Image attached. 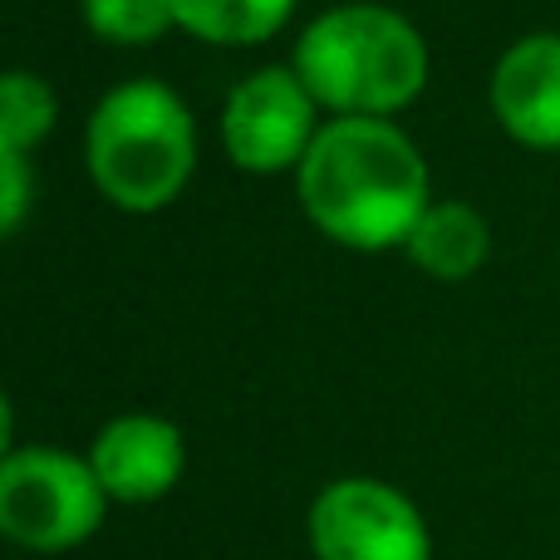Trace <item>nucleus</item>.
<instances>
[{
  "label": "nucleus",
  "mask_w": 560,
  "mask_h": 560,
  "mask_svg": "<svg viewBox=\"0 0 560 560\" xmlns=\"http://www.w3.org/2000/svg\"><path fill=\"white\" fill-rule=\"evenodd\" d=\"M295 202L345 252H404L433 207V167L394 118H325L295 167Z\"/></svg>",
  "instance_id": "f257e3e1"
},
{
  "label": "nucleus",
  "mask_w": 560,
  "mask_h": 560,
  "mask_svg": "<svg viewBox=\"0 0 560 560\" xmlns=\"http://www.w3.org/2000/svg\"><path fill=\"white\" fill-rule=\"evenodd\" d=\"M290 69L329 118H394L423 98L433 49L404 10L345 0L300 25Z\"/></svg>",
  "instance_id": "f03ea898"
},
{
  "label": "nucleus",
  "mask_w": 560,
  "mask_h": 560,
  "mask_svg": "<svg viewBox=\"0 0 560 560\" xmlns=\"http://www.w3.org/2000/svg\"><path fill=\"white\" fill-rule=\"evenodd\" d=\"M84 173L128 217L167 212L197 173V118L163 79L104 89L84 124Z\"/></svg>",
  "instance_id": "7ed1b4c3"
},
{
  "label": "nucleus",
  "mask_w": 560,
  "mask_h": 560,
  "mask_svg": "<svg viewBox=\"0 0 560 560\" xmlns=\"http://www.w3.org/2000/svg\"><path fill=\"white\" fill-rule=\"evenodd\" d=\"M108 497L89 457L30 443L0 457V541L35 556L84 546L104 526Z\"/></svg>",
  "instance_id": "20e7f679"
},
{
  "label": "nucleus",
  "mask_w": 560,
  "mask_h": 560,
  "mask_svg": "<svg viewBox=\"0 0 560 560\" xmlns=\"http://www.w3.org/2000/svg\"><path fill=\"white\" fill-rule=\"evenodd\" d=\"M315 560H433L428 516L384 477H335L305 516Z\"/></svg>",
  "instance_id": "39448f33"
},
{
  "label": "nucleus",
  "mask_w": 560,
  "mask_h": 560,
  "mask_svg": "<svg viewBox=\"0 0 560 560\" xmlns=\"http://www.w3.org/2000/svg\"><path fill=\"white\" fill-rule=\"evenodd\" d=\"M319 128H325V108L290 65H261L242 74L226 89L222 118H217L232 167L252 177H295Z\"/></svg>",
  "instance_id": "423d86ee"
},
{
  "label": "nucleus",
  "mask_w": 560,
  "mask_h": 560,
  "mask_svg": "<svg viewBox=\"0 0 560 560\" xmlns=\"http://www.w3.org/2000/svg\"><path fill=\"white\" fill-rule=\"evenodd\" d=\"M89 467L108 502L118 506H153L183 482L187 472V438L163 413H118L89 443Z\"/></svg>",
  "instance_id": "0eeeda50"
},
{
  "label": "nucleus",
  "mask_w": 560,
  "mask_h": 560,
  "mask_svg": "<svg viewBox=\"0 0 560 560\" xmlns=\"http://www.w3.org/2000/svg\"><path fill=\"white\" fill-rule=\"evenodd\" d=\"M487 104L502 133L536 153L560 148V35L532 30L512 39L487 79Z\"/></svg>",
  "instance_id": "6e6552de"
},
{
  "label": "nucleus",
  "mask_w": 560,
  "mask_h": 560,
  "mask_svg": "<svg viewBox=\"0 0 560 560\" xmlns=\"http://www.w3.org/2000/svg\"><path fill=\"white\" fill-rule=\"evenodd\" d=\"M404 256L428 280H447V285L472 280L492 256V222L472 202L433 197V207L418 217L413 236L404 242Z\"/></svg>",
  "instance_id": "1a4fd4ad"
},
{
  "label": "nucleus",
  "mask_w": 560,
  "mask_h": 560,
  "mask_svg": "<svg viewBox=\"0 0 560 560\" xmlns=\"http://www.w3.org/2000/svg\"><path fill=\"white\" fill-rule=\"evenodd\" d=\"M300 0H177V30L212 49H252L295 20Z\"/></svg>",
  "instance_id": "9d476101"
},
{
  "label": "nucleus",
  "mask_w": 560,
  "mask_h": 560,
  "mask_svg": "<svg viewBox=\"0 0 560 560\" xmlns=\"http://www.w3.org/2000/svg\"><path fill=\"white\" fill-rule=\"evenodd\" d=\"M59 128V94L35 69H0V138L20 153H35Z\"/></svg>",
  "instance_id": "9b49d317"
},
{
  "label": "nucleus",
  "mask_w": 560,
  "mask_h": 560,
  "mask_svg": "<svg viewBox=\"0 0 560 560\" xmlns=\"http://www.w3.org/2000/svg\"><path fill=\"white\" fill-rule=\"evenodd\" d=\"M84 30L114 49H148L177 30V0H79Z\"/></svg>",
  "instance_id": "f8f14e48"
},
{
  "label": "nucleus",
  "mask_w": 560,
  "mask_h": 560,
  "mask_svg": "<svg viewBox=\"0 0 560 560\" xmlns=\"http://www.w3.org/2000/svg\"><path fill=\"white\" fill-rule=\"evenodd\" d=\"M30 207H35V173H30V153L10 148L0 138V242L25 226Z\"/></svg>",
  "instance_id": "ddd939ff"
},
{
  "label": "nucleus",
  "mask_w": 560,
  "mask_h": 560,
  "mask_svg": "<svg viewBox=\"0 0 560 560\" xmlns=\"http://www.w3.org/2000/svg\"><path fill=\"white\" fill-rule=\"evenodd\" d=\"M15 447V404H10V394L0 388V457Z\"/></svg>",
  "instance_id": "4468645a"
}]
</instances>
